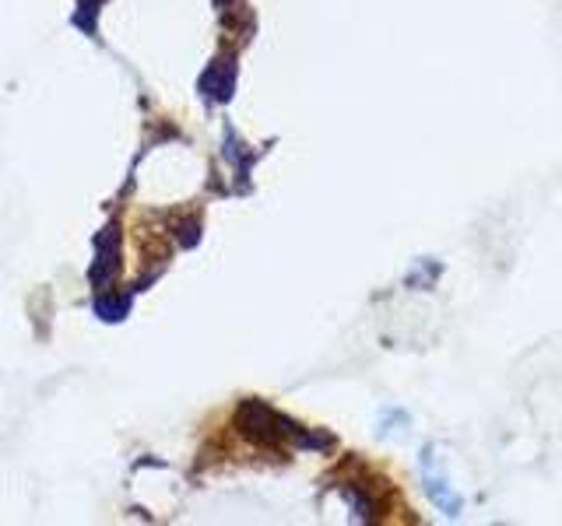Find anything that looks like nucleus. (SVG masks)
Here are the masks:
<instances>
[{"instance_id": "1", "label": "nucleus", "mask_w": 562, "mask_h": 526, "mask_svg": "<svg viewBox=\"0 0 562 526\" xmlns=\"http://www.w3.org/2000/svg\"><path fill=\"white\" fill-rule=\"evenodd\" d=\"M239 425H243V435L250 442H260V446H278L281 435H289L292 425L285 418L271 411V407L257 404V400H246L239 407Z\"/></svg>"}]
</instances>
